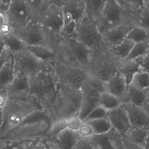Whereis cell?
<instances>
[{
    "instance_id": "obj_1",
    "label": "cell",
    "mask_w": 149,
    "mask_h": 149,
    "mask_svg": "<svg viewBox=\"0 0 149 149\" xmlns=\"http://www.w3.org/2000/svg\"><path fill=\"white\" fill-rule=\"evenodd\" d=\"M52 61L31 79L28 94V98L36 102L40 109L49 111L56 100L60 85Z\"/></svg>"
},
{
    "instance_id": "obj_2",
    "label": "cell",
    "mask_w": 149,
    "mask_h": 149,
    "mask_svg": "<svg viewBox=\"0 0 149 149\" xmlns=\"http://www.w3.org/2000/svg\"><path fill=\"white\" fill-rule=\"evenodd\" d=\"M92 51L76 38L62 39L54 52L53 61L88 70Z\"/></svg>"
},
{
    "instance_id": "obj_3",
    "label": "cell",
    "mask_w": 149,
    "mask_h": 149,
    "mask_svg": "<svg viewBox=\"0 0 149 149\" xmlns=\"http://www.w3.org/2000/svg\"><path fill=\"white\" fill-rule=\"evenodd\" d=\"M83 100L81 89H74L60 84L56 100L50 109L54 120L58 119H68L79 114Z\"/></svg>"
},
{
    "instance_id": "obj_4",
    "label": "cell",
    "mask_w": 149,
    "mask_h": 149,
    "mask_svg": "<svg viewBox=\"0 0 149 149\" xmlns=\"http://www.w3.org/2000/svg\"><path fill=\"white\" fill-rule=\"evenodd\" d=\"M12 33L26 47L44 46L54 52L62 39L50 34L37 18H34L24 28Z\"/></svg>"
},
{
    "instance_id": "obj_5",
    "label": "cell",
    "mask_w": 149,
    "mask_h": 149,
    "mask_svg": "<svg viewBox=\"0 0 149 149\" xmlns=\"http://www.w3.org/2000/svg\"><path fill=\"white\" fill-rule=\"evenodd\" d=\"M121 60L112 54L106 45L92 51L88 71L91 76L106 83L118 72Z\"/></svg>"
},
{
    "instance_id": "obj_6",
    "label": "cell",
    "mask_w": 149,
    "mask_h": 149,
    "mask_svg": "<svg viewBox=\"0 0 149 149\" xmlns=\"http://www.w3.org/2000/svg\"><path fill=\"white\" fill-rule=\"evenodd\" d=\"M39 109L37 104L29 98L9 99L2 110L1 125L8 128L17 127Z\"/></svg>"
},
{
    "instance_id": "obj_7",
    "label": "cell",
    "mask_w": 149,
    "mask_h": 149,
    "mask_svg": "<svg viewBox=\"0 0 149 149\" xmlns=\"http://www.w3.org/2000/svg\"><path fill=\"white\" fill-rule=\"evenodd\" d=\"M130 13L117 0H107L103 8L98 25L102 34L123 25H131Z\"/></svg>"
},
{
    "instance_id": "obj_8",
    "label": "cell",
    "mask_w": 149,
    "mask_h": 149,
    "mask_svg": "<svg viewBox=\"0 0 149 149\" xmlns=\"http://www.w3.org/2000/svg\"><path fill=\"white\" fill-rule=\"evenodd\" d=\"M81 90L83 100L78 116L83 122L94 109L100 106V95L106 91V83L90 75L83 83Z\"/></svg>"
},
{
    "instance_id": "obj_9",
    "label": "cell",
    "mask_w": 149,
    "mask_h": 149,
    "mask_svg": "<svg viewBox=\"0 0 149 149\" xmlns=\"http://www.w3.org/2000/svg\"><path fill=\"white\" fill-rule=\"evenodd\" d=\"M12 53L15 74H24L31 79L39 73L49 63L38 58L26 47L14 51Z\"/></svg>"
},
{
    "instance_id": "obj_10",
    "label": "cell",
    "mask_w": 149,
    "mask_h": 149,
    "mask_svg": "<svg viewBox=\"0 0 149 149\" xmlns=\"http://www.w3.org/2000/svg\"><path fill=\"white\" fill-rule=\"evenodd\" d=\"M5 13L12 32L21 29L37 18L27 0H13Z\"/></svg>"
},
{
    "instance_id": "obj_11",
    "label": "cell",
    "mask_w": 149,
    "mask_h": 149,
    "mask_svg": "<svg viewBox=\"0 0 149 149\" xmlns=\"http://www.w3.org/2000/svg\"><path fill=\"white\" fill-rule=\"evenodd\" d=\"M59 83L74 89H81L90 76L87 70L52 61Z\"/></svg>"
},
{
    "instance_id": "obj_12",
    "label": "cell",
    "mask_w": 149,
    "mask_h": 149,
    "mask_svg": "<svg viewBox=\"0 0 149 149\" xmlns=\"http://www.w3.org/2000/svg\"><path fill=\"white\" fill-rule=\"evenodd\" d=\"M76 38L92 51L106 45L103 42L97 21L87 17L77 25Z\"/></svg>"
},
{
    "instance_id": "obj_13",
    "label": "cell",
    "mask_w": 149,
    "mask_h": 149,
    "mask_svg": "<svg viewBox=\"0 0 149 149\" xmlns=\"http://www.w3.org/2000/svg\"><path fill=\"white\" fill-rule=\"evenodd\" d=\"M37 18L50 34L61 38L60 34L64 24V16L61 3L53 2Z\"/></svg>"
},
{
    "instance_id": "obj_14",
    "label": "cell",
    "mask_w": 149,
    "mask_h": 149,
    "mask_svg": "<svg viewBox=\"0 0 149 149\" xmlns=\"http://www.w3.org/2000/svg\"><path fill=\"white\" fill-rule=\"evenodd\" d=\"M95 149H125L123 136L113 127L100 134L88 137Z\"/></svg>"
},
{
    "instance_id": "obj_15",
    "label": "cell",
    "mask_w": 149,
    "mask_h": 149,
    "mask_svg": "<svg viewBox=\"0 0 149 149\" xmlns=\"http://www.w3.org/2000/svg\"><path fill=\"white\" fill-rule=\"evenodd\" d=\"M64 21H73L79 24L87 17L83 0H64L61 3Z\"/></svg>"
},
{
    "instance_id": "obj_16",
    "label": "cell",
    "mask_w": 149,
    "mask_h": 149,
    "mask_svg": "<svg viewBox=\"0 0 149 149\" xmlns=\"http://www.w3.org/2000/svg\"><path fill=\"white\" fill-rule=\"evenodd\" d=\"M107 117L112 125L122 136H125L131 128L129 118L126 109L121 106L109 111Z\"/></svg>"
},
{
    "instance_id": "obj_17",
    "label": "cell",
    "mask_w": 149,
    "mask_h": 149,
    "mask_svg": "<svg viewBox=\"0 0 149 149\" xmlns=\"http://www.w3.org/2000/svg\"><path fill=\"white\" fill-rule=\"evenodd\" d=\"M31 79L24 74H16L14 79L6 88L9 99L28 98Z\"/></svg>"
},
{
    "instance_id": "obj_18",
    "label": "cell",
    "mask_w": 149,
    "mask_h": 149,
    "mask_svg": "<svg viewBox=\"0 0 149 149\" xmlns=\"http://www.w3.org/2000/svg\"><path fill=\"white\" fill-rule=\"evenodd\" d=\"M131 127L149 130V114L144 109L130 103H122Z\"/></svg>"
},
{
    "instance_id": "obj_19",
    "label": "cell",
    "mask_w": 149,
    "mask_h": 149,
    "mask_svg": "<svg viewBox=\"0 0 149 149\" xmlns=\"http://www.w3.org/2000/svg\"><path fill=\"white\" fill-rule=\"evenodd\" d=\"M133 26L123 25L113 28L102 34L104 44L112 48L121 43L125 39Z\"/></svg>"
},
{
    "instance_id": "obj_20",
    "label": "cell",
    "mask_w": 149,
    "mask_h": 149,
    "mask_svg": "<svg viewBox=\"0 0 149 149\" xmlns=\"http://www.w3.org/2000/svg\"><path fill=\"white\" fill-rule=\"evenodd\" d=\"M128 86L124 77L117 72L106 82V91L119 98L123 103L127 96Z\"/></svg>"
},
{
    "instance_id": "obj_21",
    "label": "cell",
    "mask_w": 149,
    "mask_h": 149,
    "mask_svg": "<svg viewBox=\"0 0 149 149\" xmlns=\"http://www.w3.org/2000/svg\"><path fill=\"white\" fill-rule=\"evenodd\" d=\"M80 136L79 131L67 128L53 138L60 149H72Z\"/></svg>"
},
{
    "instance_id": "obj_22",
    "label": "cell",
    "mask_w": 149,
    "mask_h": 149,
    "mask_svg": "<svg viewBox=\"0 0 149 149\" xmlns=\"http://www.w3.org/2000/svg\"><path fill=\"white\" fill-rule=\"evenodd\" d=\"M141 68L136 59H125L121 62L118 72L126 79L128 85L130 84L134 75L140 71Z\"/></svg>"
},
{
    "instance_id": "obj_23",
    "label": "cell",
    "mask_w": 149,
    "mask_h": 149,
    "mask_svg": "<svg viewBox=\"0 0 149 149\" xmlns=\"http://www.w3.org/2000/svg\"><path fill=\"white\" fill-rule=\"evenodd\" d=\"M148 90H142L131 85L128 86L127 96L123 103H130L144 109Z\"/></svg>"
},
{
    "instance_id": "obj_24",
    "label": "cell",
    "mask_w": 149,
    "mask_h": 149,
    "mask_svg": "<svg viewBox=\"0 0 149 149\" xmlns=\"http://www.w3.org/2000/svg\"><path fill=\"white\" fill-rule=\"evenodd\" d=\"M107 0H83L87 17L98 22Z\"/></svg>"
},
{
    "instance_id": "obj_25",
    "label": "cell",
    "mask_w": 149,
    "mask_h": 149,
    "mask_svg": "<svg viewBox=\"0 0 149 149\" xmlns=\"http://www.w3.org/2000/svg\"><path fill=\"white\" fill-rule=\"evenodd\" d=\"M130 24L132 26L141 27L149 31V10L143 8L130 12Z\"/></svg>"
},
{
    "instance_id": "obj_26",
    "label": "cell",
    "mask_w": 149,
    "mask_h": 149,
    "mask_svg": "<svg viewBox=\"0 0 149 149\" xmlns=\"http://www.w3.org/2000/svg\"><path fill=\"white\" fill-rule=\"evenodd\" d=\"M13 59L0 69V89H6L15 76Z\"/></svg>"
},
{
    "instance_id": "obj_27",
    "label": "cell",
    "mask_w": 149,
    "mask_h": 149,
    "mask_svg": "<svg viewBox=\"0 0 149 149\" xmlns=\"http://www.w3.org/2000/svg\"><path fill=\"white\" fill-rule=\"evenodd\" d=\"M134 44L130 40L126 39L120 44L109 48L115 57L123 61L127 58Z\"/></svg>"
},
{
    "instance_id": "obj_28",
    "label": "cell",
    "mask_w": 149,
    "mask_h": 149,
    "mask_svg": "<svg viewBox=\"0 0 149 149\" xmlns=\"http://www.w3.org/2000/svg\"><path fill=\"white\" fill-rule=\"evenodd\" d=\"M149 135L148 130L131 127L127 134L123 137L144 148Z\"/></svg>"
},
{
    "instance_id": "obj_29",
    "label": "cell",
    "mask_w": 149,
    "mask_h": 149,
    "mask_svg": "<svg viewBox=\"0 0 149 149\" xmlns=\"http://www.w3.org/2000/svg\"><path fill=\"white\" fill-rule=\"evenodd\" d=\"M92 129L93 134H100L107 132L112 128L107 117L83 122Z\"/></svg>"
},
{
    "instance_id": "obj_30",
    "label": "cell",
    "mask_w": 149,
    "mask_h": 149,
    "mask_svg": "<svg viewBox=\"0 0 149 149\" xmlns=\"http://www.w3.org/2000/svg\"><path fill=\"white\" fill-rule=\"evenodd\" d=\"M122 102L114 95L105 91L101 93L100 97V105L107 111L113 110L120 107Z\"/></svg>"
},
{
    "instance_id": "obj_31",
    "label": "cell",
    "mask_w": 149,
    "mask_h": 149,
    "mask_svg": "<svg viewBox=\"0 0 149 149\" xmlns=\"http://www.w3.org/2000/svg\"><path fill=\"white\" fill-rule=\"evenodd\" d=\"M29 50L34 56L45 63L53 61L54 52L48 47L42 46H27Z\"/></svg>"
},
{
    "instance_id": "obj_32",
    "label": "cell",
    "mask_w": 149,
    "mask_h": 149,
    "mask_svg": "<svg viewBox=\"0 0 149 149\" xmlns=\"http://www.w3.org/2000/svg\"><path fill=\"white\" fill-rule=\"evenodd\" d=\"M129 85L140 90H149V72L142 70L138 72L134 75Z\"/></svg>"
},
{
    "instance_id": "obj_33",
    "label": "cell",
    "mask_w": 149,
    "mask_h": 149,
    "mask_svg": "<svg viewBox=\"0 0 149 149\" xmlns=\"http://www.w3.org/2000/svg\"><path fill=\"white\" fill-rule=\"evenodd\" d=\"M127 39L135 44L148 41L149 40V31L141 27L133 26L128 34Z\"/></svg>"
},
{
    "instance_id": "obj_34",
    "label": "cell",
    "mask_w": 149,
    "mask_h": 149,
    "mask_svg": "<svg viewBox=\"0 0 149 149\" xmlns=\"http://www.w3.org/2000/svg\"><path fill=\"white\" fill-rule=\"evenodd\" d=\"M149 52V40L134 44L127 59H136Z\"/></svg>"
},
{
    "instance_id": "obj_35",
    "label": "cell",
    "mask_w": 149,
    "mask_h": 149,
    "mask_svg": "<svg viewBox=\"0 0 149 149\" xmlns=\"http://www.w3.org/2000/svg\"><path fill=\"white\" fill-rule=\"evenodd\" d=\"M37 18L46 10L54 0H27Z\"/></svg>"
},
{
    "instance_id": "obj_36",
    "label": "cell",
    "mask_w": 149,
    "mask_h": 149,
    "mask_svg": "<svg viewBox=\"0 0 149 149\" xmlns=\"http://www.w3.org/2000/svg\"><path fill=\"white\" fill-rule=\"evenodd\" d=\"M77 25L78 24L74 21H64V24L60 34L61 38H76Z\"/></svg>"
},
{
    "instance_id": "obj_37",
    "label": "cell",
    "mask_w": 149,
    "mask_h": 149,
    "mask_svg": "<svg viewBox=\"0 0 149 149\" xmlns=\"http://www.w3.org/2000/svg\"><path fill=\"white\" fill-rule=\"evenodd\" d=\"M130 12L137 11L143 8L145 0H117Z\"/></svg>"
},
{
    "instance_id": "obj_38",
    "label": "cell",
    "mask_w": 149,
    "mask_h": 149,
    "mask_svg": "<svg viewBox=\"0 0 149 149\" xmlns=\"http://www.w3.org/2000/svg\"><path fill=\"white\" fill-rule=\"evenodd\" d=\"M5 11L3 10H0V38H3L12 32Z\"/></svg>"
},
{
    "instance_id": "obj_39",
    "label": "cell",
    "mask_w": 149,
    "mask_h": 149,
    "mask_svg": "<svg viewBox=\"0 0 149 149\" xmlns=\"http://www.w3.org/2000/svg\"><path fill=\"white\" fill-rule=\"evenodd\" d=\"M67 128V120L56 119L53 122L50 136L53 137Z\"/></svg>"
},
{
    "instance_id": "obj_40",
    "label": "cell",
    "mask_w": 149,
    "mask_h": 149,
    "mask_svg": "<svg viewBox=\"0 0 149 149\" xmlns=\"http://www.w3.org/2000/svg\"><path fill=\"white\" fill-rule=\"evenodd\" d=\"M108 112V111H107V109H105L101 106H99L90 113L87 118L83 122L89 120L107 117Z\"/></svg>"
},
{
    "instance_id": "obj_41",
    "label": "cell",
    "mask_w": 149,
    "mask_h": 149,
    "mask_svg": "<svg viewBox=\"0 0 149 149\" xmlns=\"http://www.w3.org/2000/svg\"><path fill=\"white\" fill-rule=\"evenodd\" d=\"M82 123L83 122L78 115H75L67 120V128L74 131H79Z\"/></svg>"
},
{
    "instance_id": "obj_42",
    "label": "cell",
    "mask_w": 149,
    "mask_h": 149,
    "mask_svg": "<svg viewBox=\"0 0 149 149\" xmlns=\"http://www.w3.org/2000/svg\"><path fill=\"white\" fill-rule=\"evenodd\" d=\"M72 149H95L88 137L80 136Z\"/></svg>"
},
{
    "instance_id": "obj_43",
    "label": "cell",
    "mask_w": 149,
    "mask_h": 149,
    "mask_svg": "<svg viewBox=\"0 0 149 149\" xmlns=\"http://www.w3.org/2000/svg\"><path fill=\"white\" fill-rule=\"evenodd\" d=\"M13 59V53L10 48L6 46L0 56V69L7 62Z\"/></svg>"
},
{
    "instance_id": "obj_44",
    "label": "cell",
    "mask_w": 149,
    "mask_h": 149,
    "mask_svg": "<svg viewBox=\"0 0 149 149\" xmlns=\"http://www.w3.org/2000/svg\"><path fill=\"white\" fill-rule=\"evenodd\" d=\"M136 59L138 61L142 70L149 72V52L143 56Z\"/></svg>"
},
{
    "instance_id": "obj_45",
    "label": "cell",
    "mask_w": 149,
    "mask_h": 149,
    "mask_svg": "<svg viewBox=\"0 0 149 149\" xmlns=\"http://www.w3.org/2000/svg\"><path fill=\"white\" fill-rule=\"evenodd\" d=\"M79 132L80 136L84 137H89L93 134L92 129L88 124L84 122L80 128Z\"/></svg>"
},
{
    "instance_id": "obj_46",
    "label": "cell",
    "mask_w": 149,
    "mask_h": 149,
    "mask_svg": "<svg viewBox=\"0 0 149 149\" xmlns=\"http://www.w3.org/2000/svg\"><path fill=\"white\" fill-rule=\"evenodd\" d=\"M9 100L6 89H0V111H2Z\"/></svg>"
},
{
    "instance_id": "obj_47",
    "label": "cell",
    "mask_w": 149,
    "mask_h": 149,
    "mask_svg": "<svg viewBox=\"0 0 149 149\" xmlns=\"http://www.w3.org/2000/svg\"><path fill=\"white\" fill-rule=\"evenodd\" d=\"M123 138L125 149H145L143 147L130 141L126 137H123Z\"/></svg>"
},
{
    "instance_id": "obj_48",
    "label": "cell",
    "mask_w": 149,
    "mask_h": 149,
    "mask_svg": "<svg viewBox=\"0 0 149 149\" xmlns=\"http://www.w3.org/2000/svg\"><path fill=\"white\" fill-rule=\"evenodd\" d=\"M6 42L3 38H0V56L6 48Z\"/></svg>"
},
{
    "instance_id": "obj_49",
    "label": "cell",
    "mask_w": 149,
    "mask_h": 149,
    "mask_svg": "<svg viewBox=\"0 0 149 149\" xmlns=\"http://www.w3.org/2000/svg\"><path fill=\"white\" fill-rule=\"evenodd\" d=\"M144 109L149 114V89L147 94V100L144 106Z\"/></svg>"
},
{
    "instance_id": "obj_50",
    "label": "cell",
    "mask_w": 149,
    "mask_h": 149,
    "mask_svg": "<svg viewBox=\"0 0 149 149\" xmlns=\"http://www.w3.org/2000/svg\"><path fill=\"white\" fill-rule=\"evenodd\" d=\"M12 1H13V0H1L3 5L7 8L9 4Z\"/></svg>"
},
{
    "instance_id": "obj_51",
    "label": "cell",
    "mask_w": 149,
    "mask_h": 149,
    "mask_svg": "<svg viewBox=\"0 0 149 149\" xmlns=\"http://www.w3.org/2000/svg\"><path fill=\"white\" fill-rule=\"evenodd\" d=\"M143 8L149 10V0H145L143 4Z\"/></svg>"
},
{
    "instance_id": "obj_52",
    "label": "cell",
    "mask_w": 149,
    "mask_h": 149,
    "mask_svg": "<svg viewBox=\"0 0 149 149\" xmlns=\"http://www.w3.org/2000/svg\"><path fill=\"white\" fill-rule=\"evenodd\" d=\"M144 149H149V135L147 138V141H146V143L144 146Z\"/></svg>"
},
{
    "instance_id": "obj_53",
    "label": "cell",
    "mask_w": 149,
    "mask_h": 149,
    "mask_svg": "<svg viewBox=\"0 0 149 149\" xmlns=\"http://www.w3.org/2000/svg\"><path fill=\"white\" fill-rule=\"evenodd\" d=\"M6 9H7V8L3 5L1 0H0V10H6Z\"/></svg>"
},
{
    "instance_id": "obj_54",
    "label": "cell",
    "mask_w": 149,
    "mask_h": 149,
    "mask_svg": "<svg viewBox=\"0 0 149 149\" xmlns=\"http://www.w3.org/2000/svg\"><path fill=\"white\" fill-rule=\"evenodd\" d=\"M54 1L57 2L59 3H60L61 4V3L63 2L64 0H54Z\"/></svg>"
}]
</instances>
